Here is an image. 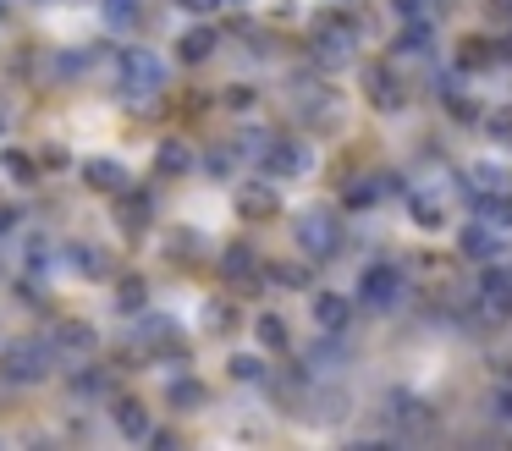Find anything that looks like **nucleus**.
I'll return each instance as SVG.
<instances>
[{
	"label": "nucleus",
	"mask_w": 512,
	"mask_h": 451,
	"mask_svg": "<svg viewBox=\"0 0 512 451\" xmlns=\"http://www.w3.org/2000/svg\"><path fill=\"white\" fill-rule=\"evenodd\" d=\"M50 369H56V352H50V341L39 336H17L6 341V352H0V374L12 385H39L50 380Z\"/></svg>",
	"instance_id": "nucleus-1"
},
{
	"label": "nucleus",
	"mask_w": 512,
	"mask_h": 451,
	"mask_svg": "<svg viewBox=\"0 0 512 451\" xmlns=\"http://www.w3.org/2000/svg\"><path fill=\"white\" fill-rule=\"evenodd\" d=\"M116 66H122V88L133 94V105H144V99L155 94L160 83H166V66H160L149 50H127V55H116Z\"/></svg>",
	"instance_id": "nucleus-2"
},
{
	"label": "nucleus",
	"mask_w": 512,
	"mask_h": 451,
	"mask_svg": "<svg viewBox=\"0 0 512 451\" xmlns=\"http://www.w3.org/2000/svg\"><path fill=\"white\" fill-rule=\"evenodd\" d=\"M353 50H358V28L347 17H331V22H320V39H314V61L320 66H347L353 61Z\"/></svg>",
	"instance_id": "nucleus-3"
},
{
	"label": "nucleus",
	"mask_w": 512,
	"mask_h": 451,
	"mask_svg": "<svg viewBox=\"0 0 512 451\" xmlns=\"http://www.w3.org/2000/svg\"><path fill=\"white\" fill-rule=\"evenodd\" d=\"M298 248L314 253V259H331V253L342 248V231H336V220L325 215V209H309V215H298Z\"/></svg>",
	"instance_id": "nucleus-4"
},
{
	"label": "nucleus",
	"mask_w": 512,
	"mask_h": 451,
	"mask_svg": "<svg viewBox=\"0 0 512 451\" xmlns=\"http://www.w3.org/2000/svg\"><path fill=\"white\" fill-rule=\"evenodd\" d=\"M402 292V270L397 264H369L364 275H358V297H364L369 308H391Z\"/></svg>",
	"instance_id": "nucleus-5"
},
{
	"label": "nucleus",
	"mask_w": 512,
	"mask_h": 451,
	"mask_svg": "<svg viewBox=\"0 0 512 451\" xmlns=\"http://www.w3.org/2000/svg\"><path fill=\"white\" fill-rule=\"evenodd\" d=\"M479 314H485L490 325L512 319V275L507 270H485V275H479Z\"/></svg>",
	"instance_id": "nucleus-6"
},
{
	"label": "nucleus",
	"mask_w": 512,
	"mask_h": 451,
	"mask_svg": "<svg viewBox=\"0 0 512 451\" xmlns=\"http://www.w3.org/2000/svg\"><path fill=\"white\" fill-rule=\"evenodd\" d=\"M259 160H265L270 176H303V171H309V143L276 138V143H265V149H259Z\"/></svg>",
	"instance_id": "nucleus-7"
},
{
	"label": "nucleus",
	"mask_w": 512,
	"mask_h": 451,
	"mask_svg": "<svg viewBox=\"0 0 512 451\" xmlns=\"http://www.w3.org/2000/svg\"><path fill=\"white\" fill-rule=\"evenodd\" d=\"M347 325H353V303H347L342 292H314V330L342 336Z\"/></svg>",
	"instance_id": "nucleus-8"
},
{
	"label": "nucleus",
	"mask_w": 512,
	"mask_h": 451,
	"mask_svg": "<svg viewBox=\"0 0 512 451\" xmlns=\"http://www.w3.org/2000/svg\"><path fill=\"white\" fill-rule=\"evenodd\" d=\"M364 94H369V105H375V110H402V99H408V94H402V83L386 72V66H369V72H364Z\"/></svg>",
	"instance_id": "nucleus-9"
},
{
	"label": "nucleus",
	"mask_w": 512,
	"mask_h": 451,
	"mask_svg": "<svg viewBox=\"0 0 512 451\" xmlns=\"http://www.w3.org/2000/svg\"><path fill=\"white\" fill-rule=\"evenodd\" d=\"M474 209H479V226L512 231V193H501V187H485V193H474Z\"/></svg>",
	"instance_id": "nucleus-10"
},
{
	"label": "nucleus",
	"mask_w": 512,
	"mask_h": 451,
	"mask_svg": "<svg viewBox=\"0 0 512 451\" xmlns=\"http://www.w3.org/2000/svg\"><path fill=\"white\" fill-rule=\"evenodd\" d=\"M111 418H116V429H122L127 440H149V429H155V418H149V407H144V402H133V396H116Z\"/></svg>",
	"instance_id": "nucleus-11"
},
{
	"label": "nucleus",
	"mask_w": 512,
	"mask_h": 451,
	"mask_svg": "<svg viewBox=\"0 0 512 451\" xmlns=\"http://www.w3.org/2000/svg\"><path fill=\"white\" fill-rule=\"evenodd\" d=\"M276 204H281V198H276V187H270V182H248L243 193H237V215H243V220H270V215H276Z\"/></svg>",
	"instance_id": "nucleus-12"
},
{
	"label": "nucleus",
	"mask_w": 512,
	"mask_h": 451,
	"mask_svg": "<svg viewBox=\"0 0 512 451\" xmlns=\"http://www.w3.org/2000/svg\"><path fill=\"white\" fill-rule=\"evenodd\" d=\"M215 44H221V33H215V28H204V22H199V28H182L177 55H182L188 66H199V61H210V55H215Z\"/></svg>",
	"instance_id": "nucleus-13"
},
{
	"label": "nucleus",
	"mask_w": 512,
	"mask_h": 451,
	"mask_svg": "<svg viewBox=\"0 0 512 451\" xmlns=\"http://www.w3.org/2000/svg\"><path fill=\"white\" fill-rule=\"evenodd\" d=\"M83 182H89V187H105V193H122L133 176H127L122 160H89V165H83Z\"/></svg>",
	"instance_id": "nucleus-14"
},
{
	"label": "nucleus",
	"mask_w": 512,
	"mask_h": 451,
	"mask_svg": "<svg viewBox=\"0 0 512 451\" xmlns=\"http://www.w3.org/2000/svg\"><path fill=\"white\" fill-rule=\"evenodd\" d=\"M116 220H122L127 237H138L149 220V193H133V187H122V204H116Z\"/></svg>",
	"instance_id": "nucleus-15"
},
{
	"label": "nucleus",
	"mask_w": 512,
	"mask_h": 451,
	"mask_svg": "<svg viewBox=\"0 0 512 451\" xmlns=\"http://www.w3.org/2000/svg\"><path fill=\"white\" fill-rule=\"evenodd\" d=\"M188 165H193V154H188V143H182V138H166L155 149V171L160 176H188Z\"/></svg>",
	"instance_id": "nucleus-16"
},
{
	"label": "nucleus",
	"mask_w": 512,
	"mask_h": 451,
	"mask_svg": "<svg viewBox=\"0 0 512 451\" xmlns=\"http://www.w3.org/2000/svg\"><path fill=\"white\" fill-rule=\"evenodd\" d=\"M56 341L61 352H94V330L83 325V319H56Z\"/></svg>",
	"instance_id": "nucleus-17"
},
{
	"label": "nucleus",
	"mask_w": 512,
	"mask_h": 451,
	"mask_svg": "<svg viewBox=\"0 0 512 451\" xmlns=\"http://www.w3.org/2000/svg\"><path fill=\"white\" fill-rule=\"evenodd\" d=\"M386 413L391 418H397V424L402 429H430V413H424V402H419V396H391V407H386Z\"/></svg>",
	"instance_id": "nucleus-18"
},
{
	"label": "nucleus",
	"mask_w": 512,
	"mask_h": 451,
	"mask_svg": "<svg viewBox=\"0 0 512 451\" xmlns=\"http://www.w3.org/2000/svg\"><path fill=\"white\" fill-rule=\"evenodd\" d=\"M166 396H171V407H177V413H199V407H204V385L199 380H171Z\"/></svg>",
	"instance_id": "nucleus-19"
},
{
	"label": "nucleus",
	"mask_w": 512,
	"mask_h": 451,
	"mask_svg": "<svg viewBox=\"0 0 512 451\" xmlns=\"http://www.w3.org/2000/svg\"><path fill=\"white\" fill-rule=\"evenodd\" d=\"M430 28H424V17L419 22H408V33H402L397 39V55H408V61H424V55H430Z\"/></svg>",
	"instance_id": "nucleus-20"
},
{
	"label": "nucleus",
	"mask_w": 512,
	"mask_h": 451,
	"mask_svg": "<svg viewBox=\"0 0 512 451\" xmlns=\"http://www.w3.org/2000/svg\"><path fill=\"white\" fill-rule=\"evenodd\" d=\"M254 336H259V347L281 352V347H287V325H281V314H259L254 319Z\"/></svg>",
	"instance_id": "nucleus-21"
},
{
	"label": "nucleus",
	"mask_w": 512,
	"mask_h": 451,
	"mask_svg": "<svg viewBox=\"0 0 512 451\" xmlns=\"http://www.w3.org/2000/svg\"><path fill=\"white\" fill-rule=\"evenodd\" d=\"M105 22H111V28H133L138 17H144V0H105Z\"/></svg>",
	"instance_id": "nucleus-22"
},
{
	"label": "nucleus",
	"mask_w": 512,
	"mask_h": 451,
	"mask_svg": "<svg viewBox=\"0 0 512 451\" xmlns=\"http://www.w3.org/2000/svg\"><path fill=\"white\" fill-rule=\"evenodd\" d=\"M463 253H468V259H490V253H496V231H490V226H468L463 231Z\"/></svg>",
	"instance_id": "nucleus-23"
},
{
	"label": "nucleus",
	"mask_w": 512,
	"mask_h": 451,
	"mask_svg": "<svg viewBox=\"0 0 512 451\" xmlns=\"http://www.w3.org/2000/svg\"><path fill=\"white\" fill-rule=\"evenodd\" d=\"M408 215L419 220L424 231H435V226L446 220V215H441V204H435V198H424V193H408Z\"/></svg>",
	"instance_id": "nucleus-24"
},
{
	"label": "nucleus",
	"mask_w": 512,
	"mask_h": 451,
	"mask_svg": "<svg viewBox=\"0 0 512 451\" xmlns=\"http://www.w3.org/2000/svg\"><path fill=\"white\" fill-rule=\"evenodd\" d=\"M259 264H254V248H243V242H237V248H226V275H237V281H259Z\"/></svg>",
	"instance_id": "nucleus-25"
},
{
	"label": "nucleus",
	"mask_w": 512,
	"mask_h": 451,
	"mask_svg": "<svg viewBox=\"0 0 512 451\" xmlns=\"http://www.w3.org/2000/svg\"><path fill=\"white\" fill-rule=\"evenodd\" d=\"M116 303L138 314V308H144V281H138V275H122V281H116Z\"/></svg>",
	"instance_id": "nucleus-26"
},
{
	"label": "nucleus",
	"mask_w": 512,
	"mask_h": 451,
	"mask_svg": "<svg viewBox=\"0 0 512 451\" xmlns=\"http://www.w3.org/2000/svg\"><path fill=\"white\" fill-rule=\"evenodd\" d=\"M0 165H6V176H17V182H28V176H34V160H28L23 149H6V154H0Z\"/></svg>",
	"instance_id": "nucleus-27"
},
{
	"label": "nucleus",
	"mask_w": 512,
	"mask_h": 451,
	"mask_svg": "<svg viewBox=\"0 0 512 451\" xmlns=\"http://www.w3.org/2000/svg\"><path fill=\"white\" fill-rule=\"evenodd\" d=\"M265 275L276 286H309V270H303V264H276V270H265Z\"/></svg>",
	"instance_id": "nucleus-28"
},
{
	"label": "nucleus",
	"mask_w": 512,
	"mask_h": 451,
	"mask_svg": "<svg viewBox=\"0 0 512 451\" xmlns=\"http://www.w3.org/2000/svg\"><path fill=\"white\" fill-rule=\"evenodd\" d=\"M380 198V182H353L347 187V209H369Z\"/></svg>",
	"instance_id": "nucleus-29"
},
{
	"label": "nucleus",
	"mask_w": 512,
	"mask_h": 451,
	"mask_svg": "<svg viewBox=\"0 0 512 451\" xmlns=\"http://www.w3.org/2000/svg\"><path fill=\"white\" fill-rule=\"evenodd\" d=\"M45 270H50V242L34 237L28 242V275H45Z\"/></svg>",
	"instance_id": "nucleus-30"
},
{
	"label": "nucleus",
	"mask_w": 512,
	"mask_h": 451,
	"mask_svg": "<svg viewBox=\"0 0 512 451\" xmlns=\"http://www.w3.org/2000/svg\"><path fill=\"white\" fill-rule=\"evenodd\" d=\"M259 374H265V369H259L254 352H237V358H232V380H259Z\"/></svg>",
	"instance_id": "nucleus-31"
},
{
	"label": "nucleus",
	"mask_w": 512,
	"mask_h": 451,
	"mask_svg": "<svg viewBox=\"0 0 512 451\" xmlns=\"http://www.w3.org/2000/svg\"><path fill=\"white\" fill-rule=\"evenodd\" d=\"M72 259H78V270L105 275V253H94V248H72Z\"/></svg>",
	"instance_id": "nucleus-32"
},
{
	"label": "nucleus",
	"mask_w": 512,
	"mask_h": 451,
	"mask_svg": "<svg viewBox=\"0 0 512 451\" xmlns=\"http://www.w3.org/2000/svg\"><path fill=\"white\" fill-rule=\"evenodd\" d=\"M485 61H490V44L485 39H468L463 44V66H485Z\"/></svg>",
	"instance_id": "nucleus-33"
},
{
	"label": "nucleus",
	"mask_w": 512,
	"mask_h": 451,
	"mask_svg": "<svg viewBox=\"0 0 512 451\" xmlns=\"http://www.w3.org/2000/svg\"><path fill=\"white\" fill-rule=\"evenodd\" d=\"M490 138H496V143H512V110H501V116H490Z\"/></svg>",
	"instance_id": "nucleus-34"
},
{
	"label": "nucleus",
	"mask_w": 512,
	"mask_h": 451,
	"mask_svg": "<svg viewBox=\"0 0 512 451\" xmlns=\"http://www.w3.org/2000/svg\"><path fill=\"white\" fill-rule=\"evenodd\" d=\"M226 105H232V110H248V105H254V88H248V83L226 88Z\"/></svg>",
	"instance_id": "nucleus-35"
},
{
	"label": "nucleus",
	"mask_w": 512,
	"mask_h": 451,
	"mask_svg": "<svg viewBox=\"0 0 512 451\" xmlns=\"http://www.w3.org/2000/svg\"><path fill=\"white\" fill-rule=\"evenodd\" d=\"M204 314H210V330H226V325H232V308H226V303H210V308H204Z\"/></svg>",
	"instance_id": "nucleus-36"
},
{
	"label": "nucleus",
	"mask_w": 512,
	"mask_h": 451,
	"mask_svg": "<svg viewBox=\"0 0 512 451\" xmlns=\"http://www.w3.org/2000/svg\"><path fill=\"white\" fill-rule=\"evenodd\" d=\"M391 11H397V17H408V22H419L424 17V0H391Z\"/></svg>",
	"instance_id": "nucleus-37"
},
{
	"label": "nucleus",
	"mask_w": 512,
	"mask_h": 451,
	"mask_svg": "<svg viewBox=\"0 0 512 451\" xmlns=\"http://www.w3.org/2000/svg\"><path fill=\"white\" fill-rule=\"evenodd\" d=\"M446 110H452V116H474V105H468V94H446Z\"/></svg>",
	"instance_id": "nucleus-38"
},
{
	"label": "nucleus",
	"mask_w": 512,
	"mask_h": 451,
	"mask_svg": "<svg viewBox=\"0 0 512 451\" xmlns=\"http://www.w3.org/2000/svg\"><path fill=\"white\" fill-rule=\"evenodd\" d=\"M182 6H188L193 17H210V11H221V0H182Z\"/></svg>",
	"instance_id": "nucleus-39"
},
{
	"label": "nucleus",
	"mask_w": 512,
	"mask_h": 451,
	"mask_svg": "<svg viewBox=\"0 0 512 451\" xmlns=\"http://www.w3.org/2000/svg\"><path fill=\"white\" fill-rule=\"evenodd\" d=\"M496 413L512 424V385H507V391H496Z\"/></svg>",
	"instance_id": "nucleus-40"
},
{
	"label": "nucleus",
	"mask_w": 512,
	"mask_h": 451,
	"mask_svg": "<svg viewBox=\"0 0 512 451\" xmlns=\"http://www.w3.org/2000/svg\"><path fill=\"white\" fill-rule=\"evenodd\" d=\"M12 226H17V209H12V204H0V237H6Z\"/></svg>",
	"instance_id": "nucleus-41"
},
{
	"label": "nucleus",
	"mask_w": 512,
	"mask_h": 451,
	"mask_svg": "<svg viewBox=\"0 0 512 451\" xmlns=\"http://www.w3.org/2000/svg\"><path fill=\"white\" fill-rule=\"evenodd\" d=\"M0 132H6V116H0Z\"/></svg>",
	"instance_id": "nucleus-42"
},
{
	"label": "nucleus",
	"mask_w": 512,
	"mask_h": 451,
	"mask_svg": "<svg viewBox=\"0 0 512 451\" xmlns=\"http://www.w3.org/2000/svg\"><path fill=\"white\" fill-rule=\"evenodd\" d=\"M501 6H512V0H501Z\"/></svg>",
	"instance_id": "nucleus-43"
},
{
	"label": "nucleus",
	"mask_w": 512,
	"mask_h": 451,
	"mask_svg": "<svg viewBox=\"0 0 512 451\" xmlns=\"http://www.w3.org/2000/svg\"><path fill=\"white\" fill-rule=\"evenodd\" d=\"M232 6H243V0H232Z\"/></svg>",
	"instance_id": "nucleus-44"
}]
</instances>
